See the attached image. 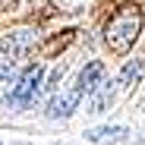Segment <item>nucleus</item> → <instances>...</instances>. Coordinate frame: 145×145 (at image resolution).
Returning a JSON list of instances; mask_svg holds the SVG:
<instances>
[{"instance_id":"nucleus-1","label":"nucleus","mask_w":145,"mask_h":145,"mask_svg":"<svg viewBox=\"0 0 145 145\" xmlns=\"http://www.w3.org/2000/svg\"><path fill=\"white\" fill-rule=\"evenodd\" d=\"M142 25H145V13H142L139 3H123V7H117L114 16L107 19V25H104V44H107V51L117 54V57L129 54V47L136 44Z\"/></svg>"},{"instance_id":"nucleus-2","label":"nucleus","mask_w":145,"mask_h":145,"mask_svg":"<svg viewBox=\"0 0 145 145\" xmlns=\"http://www.w3.org/2000/svg\"><path fill=\"white\" fill-rule=\"evenodd\" d=\"M41 76H44V69H41L38 63L25 66V69H22V76H19V82H16V88L7 95V104H16V107L32 104L35 95H38V85H41Z\"/></svg>"},{"instance_id":"nucleus-3","label":"nucleus","mask_w":145,"mask_h":145,"mask_svg":"<svg viewBox=\"0 0 145 145\" xmlns=\"http://www.w3.org/2000/svg\"><path fill=\"white\" fill-rule=\"evenodd\" d=\"M32 44H35V32L19 29V32H10L3 41H0V51H3L10 60H22V57H29Z\"/></svg>"},{"instance_id":"nucleus-4","label":"nucleus","mask_w":145,"mask_h":145,"mask_svg":"<svg viewBox=\"0 0 145 145\" xmlns=\"http://www.w3.org/2000/svg\"><path fill=\"white\" fill-rule=\"evenodd\" d=\"M79 101H82V91H79V85H72V88H66V91H60V95H54L51 98V104H47V117H69L72 110L79 107Z\"/></svg>"},{"instance_id":"nucleus-5","label":"nucleus","mask_w":145,"mask_h":145,"mask_svg":"<svg viewBox=\"0 0 145 145\" xmlns=\"http://www.w3.org/2000/svg\"><path fill=\"white\" fill-rule=\"evenodd\" d=\"M79 32L76 29H63V32H57V35H51L44 44H41V54L44 57H54V54H60V51H66V47L72 44V38H76Z\"/></svg>"},{"instance_id":"nucleus-6","label":"nucleus","mask_w":145,"mask_h":145,"mask_svg":"<svg viewBox=\"0 0 145 145\" xmlns=\"http://www.w3.org/2000/svg\"><path fill=\"white\" fill-rule=\"evenodd\" d=\"M101 79H104V63H101V60H91V63L79 72V82H76V85H79V91H82V95H88V91L98 85Z\"/></svg>"},{"instance_id":"nucleus-7","label":"nucleus","mask_w":145,"mask_h":145,"mask_svg":"<svg viewBox=\"0 0 145 145\" xmlns=\"http://www.w3.org/2000/svg\"><path fill=\"white\" fill-rule=\"evenodd\" d=\"M114 82H98L88 95H91V104H88V110L91 114H101V110H107L110 107V101H114V88H110Z\"/></svg>"},{"instance_id":"nucleus-8","label":"nucleus","mask_w":145,"mask_h":145,"mask_svg":"<svg viewBox=\"0 0 145 145\" xmlns=\"http://www.w3.org/2000/svg\"><path fill=\"white\" fill-rule=\"evenodd\" d=\"M91 142H120V139H126V126H98V129H88L85 133Z\"/></svg>"},{"instance_id":"nucleus-9","label":"nucleus","mask_w":145,"mask_h":145,"mask_svg":"<svg viewBox=\"0 0 145 145\" xmlns=\"http://www.w3.org/2000/svg\"><path fill=\"white\" fill-rule=\"evenodd\" d=\"M145 72V60H133V63H126V69L120 72V85L123 88H129L133 82H139V76Z\"/></svg>"},{"instance_id":"nucleus-10","label":"nucleus","mask_w":145,"mask_h":145,"mask_svg":"<svg viewBox=\"0 0 145 145\" xmlns=\"http://www.w3.org/2000/svg\"><path fill=\"white\" fill-rule=\"evenodd\" d=\"M60 76H63V69H54V76H51V85H47V88H57V85H60Z\"/></svg>"},{"instance_id":"nucleus-11","label":"nucleus","mask_w":145,"mask_h":145,"mask_svg":"<svg viewBox=\"0 0 145 145\" xmlns=\"http://www.w3.org/2000/svg\"><path fill=\"white\" fill-rule=\"evenodd\" d=\"M10 69H13V63H7V66H0V79H7V76H10Z\"/></svg>"}]
</instances>
